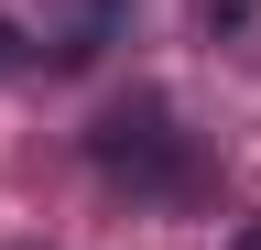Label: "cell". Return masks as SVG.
I'll list each match as a JSON object with an SVG mask.
<instances>
[{
    "instance_id": "3",
    "label": "cell",
    "mask_w": 261,
    "mask_h": 250,
    "mask_svg": "<svg viewBox=\"0 0 261 250\" xmlns=\"http://www.w3.org/2000/svg\"><path fill=\"white\" fill-rule=\"evenodd\" d=\"M11 66H22V33H11V22H0V76H11Z\"/></svg>"
},
{
    "instance_id": "4",
    "label": "cell",
    "mask_w": 261,
    "mask_h": 250,
    "mask_svg": "<svg viewBox=\"0 0 261 250\" xmlns=\"http://www.w3.org/2000/svg\"><path fill=\"white\" fill-rule=\"evenodd\" d=\"M228 250H261V217H250V229H240V239H228Z\"/></svg>"
},
{
    "instance_id": "2",
    "label": "cell",
    "mask_w": 261,
    "mask_h": 250,
    "mask_svg": "<svg viewBox=\"0 0 261 250\" xmlns=\"http://www.w3.org/2000/svg\"><path fill=\"white\" fill-rule=\"evenodd\" d=\"M250 11H261V0H196V22H207V33H240Z\"/></svg>"
},
{
    "instance_id": "1",
    "label": "cell",
    "mask_w": 261,
    "mask_h": 250,
    "mask_svg": "<svg viewBox=\"0 0 261 250\" xmlns=\"http://www.w3.org/2000/svg\"><path fill=\"white\" fill-rule=\"evenodd\" d=\"M98 163H109V174H174L163 109H109V120H98Z\"/></svg>"
}]
</instances>
